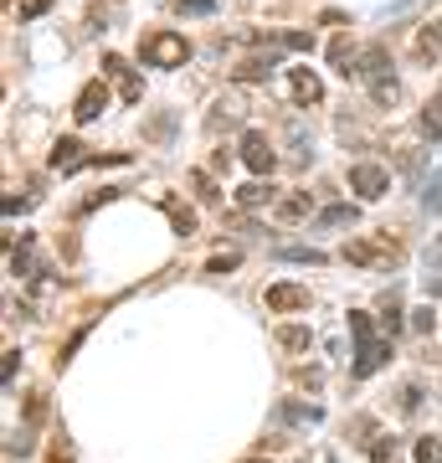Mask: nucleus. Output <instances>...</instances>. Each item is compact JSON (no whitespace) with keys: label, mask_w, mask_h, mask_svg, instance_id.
Listing matches in <instances>:
<instances>
[{"label":"nucleus","mask_w":442,"mask_h":463,"mask_svg":"<svg viewBox=\"0 0 442 463\" xmlns=\"http://www.w3.org/2000/svg\"><path fill=\"white\" fill-rule=\"evenodd\" d=\"M386 355H391V345H361V361H355V376H371L376 365H386Z\"/></svg>","instance_id":"nucleus-17"},{"label":"nucleus","mask_w":442,"mask_h":463,"mask_svg":"<svg viewBox=\"0 0 442 463\" xmlns=\"http://www.w3.org/2000/svg\"><path fill=\"white\" fill-rule=\"evenodd\" d=\"M52 0H26V5H21V21H32V16H42V11H47Z\"/></svg>","instance_id":"nucleus-27"},{"label":"nucleus","mask_w":442,"mask_h":463,"mask_svg":"<svg viewBox=\"0 0 442 463\" xmlns=\"http://www.w3.org/2000/svg\"><path fill=\"white\" fill-rule=\"evenodd\" d=\"M170 216H175V232H181V237H191V232H196V212H181V206H170Z\"/></svg>","instance_id":"nucleus-24"},{"label":"nucleus","mask_w":442,"mask_h":463,"mask_svg":"<svg viewBox=\"0 0 442 463\" xmlns=\"http://www.w3.org/2000/svg\"><path fill=\"white\" fill-rule=\"evenodd\" d=\"M273 57H247V62H237V83H262V78H273Z\"/></svg>","instance_id":"nucleus-13"},{"label":"nucleus","mask_w":442,"mask_h":463,"mask_svg":"<svg viewBox=\"0 0 442 463\" xmlns=\"http://www.w3.org/2000/svg\"><path fill=\"white\" fill-rule=\"evenodd\" d=\"M268 201H273V185H262V181H252V185L237 191V206H247V212H258V206H268Z\"/></svg>","instance_id":"nucleus-16"},{"label":"nucleus","mask_w":442,"mask_h":463,"mask_svg":"<svg viewBox=\"0 0 442 463\" xmlns=\"http://www.w3.org/2000/svg\"><path fill=\"white\" fill-rule=\"evenodd\" d=\"M273 216L278 222H304V216H314V196L309 191H288V196L273 201Z\"/></svg>","instance_id":"nucleus-11"},{"label":"nucleus","mask_w":442,"mask_h":463,"mask_svg":"<svg viewBox=\"0 0 442 463\" xmlns=\"http://www.w3.org/2000/svg\"><path fill=\"white\" fill-rule=\"evenodd\" d=\"M411 57L417 62H437L442 57V11L417 21V36H411Z\"/></svg>","instance_id":"nucleus-3"},{"label":"nucleus","mask_w":442,"mask_h":463,"mask_svg":"<svg viewBox=\"0 0 442 463\" xmlns=\"http://www.w3.org/2000/svg\"><path fill=\"white\" fill-rule=\"evenodd\" d=\"M47 165L52 170H78V165H93V155H88V145H82V139H57V145H52V155H47Z\"/></svg>","instance_id":"nucleus-7"},{"label":"nucleus","mask_w":442,"mask_h":463,"mask_svg":"<svg viewBox=\"0 0 442 463\" xmlns=\"http://www.w3.org/2000/svg\"><path fill=\"white\" fill-rule=\"evenodd\" d=\"M365 83H371V99H376L381 109H391V103L401 99V88H396V78H391V72H381V78H365Z\"/></svg>","instance_id":"nucleus-15"},{"label":"nucleus","mask_w":442,"mask_h":463,"mask_svg":"<svg viewBox=\"0 0 442 463\" xmlns=\"http://www.w3.org/2000/svg\"><path fill=\"white\" fill-rule=\"evenodd\" d=\"M191 185H196V196L212 206V201H221V191H216V181L206 175V170H191Z\"/></svg>","instance_id":"nucleus-20"},{"label":"nucleus","mask_w":442,"mask_h":463,"mask_svg":"<svg viewBox=\"0 0 442 463\" xmlns=\"http://www.w3.org/2000/svg\"><path fill=\"white\" fill-rule=\"evenodd\" d=\"M262 304H268L273 315H298V309H309V288H304V283H268Z\"/></svg>","instance_id":"nucleus-4"},{"label":"nucleus","mask_w":442,"mask_h":463,"mask_svg":"<svg viewBox=\"0 0 442 463\" xmlns=\"http://www.w3.org/2000/svg\"><path fill=\"white\" fill-rule=\"evenodd\" d=\"M283 258H288V263H324V252H314V248H288Z\"/></svg>","instance_id":"nucleus-25"},{"label":"nucleus","mask_w":442,"mask_h":463,"mask_svg":"<svg viewBox=\"0 0 442 463\" xmlns=\"http://www.w3.org/2000/svg\"><path fill=\"white\" fill-rule=\"evenodd\" d=\"M329 62L340 67V78H361V52H355L350 36H334L329 42Z\"/></svg>","instance_id":"nucleus-12"},{"label":"nucleus","mask_w":442,"mask_h":463,"mask_svg":"<svg viewBox=\"0 0 442 463\" xmlns=\"http://www.w3.org/2000/svg\"><path fill=\"white\" fill-rule=\"evenodd\" d=\"M350 330H355L361 345H376V335H371V319H365V315H350Z\"/></svg>","instance_id":"nucleus-22"},{"label":"nucleus","mask_w":442,"mask_h":463,"mask_svg":"<svg viewBox=\"0 0 442 463\" xmlns=\"http://www.w3.org/2000/svg\"><path fill=\"white\" fill-rule=\"evenodd\" d=\"M350 191H361V201H381L391 191V175L381 165H350Z\"/></svg>","instance_id":"nucleus-5"},{"label":"nucleus","mask_w":442,"mask_h":463,"mask_svg":"<svg viewBox=\"0 0 442 463\" xmlns=\"http://www.w3.org/2000/svg\"><path fill=\"white\" fill-rule=\"evenodd\" d=\"M242 463H268V458H242Z\"/></svg>","instance_id":"nucleus-29"},{"label":"nucleus","mask_w":442,"mask_h":463,"mask_svg":"<svg viewBox=\"0 0 442 463\" xmlns=\"http://www.w3.org/2000/svg\"><path fill=\"white\" fill-rule=\"evenodd\" d=\"M103 109H108V83H103V78H93V83H88V88L78 93L72 114H78V124H93V118H99Z\"/></svg>","instance_id":"nucleus-8"},{"label":"nucleus","mask_w":442,"mask_h":463,"mask_svg":"<svg viewBox=\"0 0 442 463\" xmlns=\"http://www.w3.org/2000/svg\"><path fill=\"white\" fill-rule=\"evenodd\" d=\"M175 11H185V16H206V11H216V0H175Z\"/></svg>","instance_id":"nucleus-23"},{"label":"nucleus","mask_w":442,"mask_h":463,"mask_svg":"<svg viewBox=\"0 0 442 463\" xmlns=\"http://www.w3.org/2000/svg\"><path fill=\"white\" fill-rule=\"evenodd\" d=\"M278 345L283 350H309L314 345V330H309V325H278Z\"/></svg>","instance_id":"nucleus-14"},{"label":"nucleus","mask_w":442,"mask_h":463,"mask_svg":"<svg viewBox=\"0 0 442 463\" xmlns=\"http://www.w3.org/2000/svg\"><path fill=\"white\" fill-rule=\"evenodd\" d=\"M401 242L396 237H355V242H344L340 258L355 268H386V263H401Z\"/></svg>","instance_id":"nucleus-2"},{"label":"nucleus","mask_w":442,"mask_h":463,"mask_svg":"<svg viewBox=\"0 0 442 463\" xmlns=\"http://www.w3.org/2000/svg\"><path fill=\"white\" fill-rule=\"evenodd\" d=\"M319 222H324V227H340V222H355V206H329V212H319Z\"/></svg>","instance_id":"nucleus-21"},{"label":"nucleus","mask_w":442,"mask_h":463,"mask_svg":"<svg viewBox=\"0 0 442 463\" xmlns=\"http://www.w3.org/2000/svg\"><path fill=\"white\" fill-rule=\"evenodd\" d=\"M288 88H294V103H324V83H319V72H309V67H294L288 72Z\"/></svg>","instance_id":"nucleus-9"},{"label":"nucleus","mask_w":442,"mask_h":463,"mask_svg":"<svg viewBox=\"0 0 442 463\" xmlns=\"http://www.w3.org/2000/svg\"><path fill=\"white\" fill-rule=\"evenodd\" d=\"M139 62L145 67H185L191 62V42H185L181 32H170V26L145 32L139 36Z\"/></svg>","instance_id":"nucleus-1"},{"label":"nucleus","mask_w":442,"mask_h":463,"mask_svg":"<svg viewBox=\"0 0 442 463\" xmlns=\"http://www.w3.org/2000/svg\"><path fill=\"white\" fill-rule=\"evenodd\" d=\"M273 42H278V47H288V52H314V32H278Z\"/></svg>","instance_id":"nucleus-19"},{"label":"nucleus","mask_w":442,"mask_h":463,"mask_svg":"<svg viewBox=\"0 0 442 463\" xmlns=\"http://www.w3.org/2000/svg\"><path fill=\"white\" fill-rule=\"evenodd\" d=\"M417 463H437V448H432V443H417Z\"/></svg>","instance_id":"nucleus-28"},{"label":"nucleus","mask_w":442,"mask_h":463,"mask_svg":"<svg viewBox=\"0 0 442 463\" xmlns=\"http://www.w3.org/2000/svg\"><path fill=\"white\" fill-rule=\"evenodd\" d=\"M242 165L252 170V175H268V170L278 165V155H273V145H268V134H242Z\"/></svg>","instance_id":"nucleus-6"},{"label":"nucleus","mask_w":442,"mask_h":463,"mask_svg":"<svg viewBox=\"0 0 442 463\" xmlns=\"http://www.w3.org/2000/svg\"><path fill=\"white\" fill-rule=\"evenodd\" d=\"M103 78H114L118 83V93H124V99H139V93H145V88H139V78H134V67L124 62V57H114V52H108V57H103Z\"/></svg>","instance_id":"nucleus-10"},{"label":"nucleus","mask_w":442,"mask_h":463,"mask_svg":"<svg viewBox=\"0 0 442 463\" xmlns=\"http://www.w3.org/2000/svg\"><path fill=\"white\" fill-rule=\"evenodd\" d=\"M437 463H442V448H437Z\"/></svg>","instance_id":"nucleus-30"},{"label":"nucleus","mask_w":442,"mask_h":463,"mask_svg":"<svg viewBox=\"0 0 442 463\" xmlns=\"http://www.w3.org/2000/svg\"><path fill=\"white\" fill-rule=\"evenodd\" d=\"M237 268V252H216L212 263H206V273H231Z\"/></svg>","instance_id":"nucleus-26"},{"label":"nucleus","mask_w":442,"mask_h":463,"mask_svg":"<svg viewBox=\"0 0 442 463\" xmlns=\"http://www.w3.org/2000/svg\"><path fill=\"white\" fill-rule=\"evenodd\" d=\"M422 134L442 139V99H437V93H432V99L422 103Z\"/></svg>","instance_id":"nucleus-18"}]
</instances>
